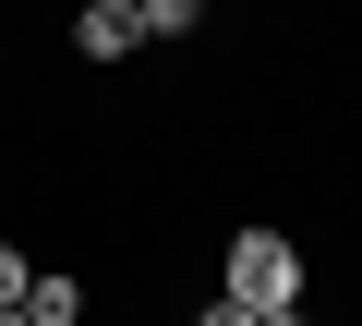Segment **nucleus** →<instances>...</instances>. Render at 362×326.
<instances>
[{
    "label": "nucleus",
    "mask_w": 362,
    "mask_h": 326,
    "mask_svg": "<svg viewBox=\"0 0 362 326\" xmlns=\"http://www.w3.org/2000/svg\"><path fill=\"white\" fill-rule=\"evenodd\" d=\"M242 314H302V254H290V230H230V278H218Z\"/></svg>",
    "instance_id": "f257e3e1"
},
{
    "label": "nucleus",
    "mask_w": 362,
    "mask_h": 326,
    "mask_svg": "<svg viewBox=\"0 0 362 326\" xmlns=\"http://www.w3.org/2000/svg\"><path fill=\"white\" fill-rule=\"evenodd\" d=\"M73 49H85V61H121V49H145L133 0H85V13H73Z\"/></svg>",
    "instance_id": "f03ea898"
},
{
    "label": "nucleus",
    "mask_w": 362,
    "mask_h": 326,
    "mask_svg": "<svg viewBox=\"0 0 362 326\" xmlns=\"http://www.w3.org/2000/svg\"><path fill=\"white\" fill-rule=\"evenodd\" d=\"M13 314H25V326H73V314H85V290H73V278H25V302H13Z\"/></svg>",
    "instance_id": "7ed1b4c3"
},
{
    "label": "nucleus",
    "mask_w": 362,
    "mask_h": 326,
    "mask_svg": "<svg viewBox=\"0 0 362 326\" xmlns=\"http://www.w3.org/2000/svg\"><path fill=\"white\" fill-rule=\"evenodd\" d=\"M13 302H25V254L0 242V314H13Z\"/></svg>",
    "instance_id": "20e7f679"
},
{
    "label": "nucleus",
    "mask_w": 362,
    "mask_h": 326,
    "mask_svg": "<svg viewBox=\"0 0 362 326\" xmlns=\"http://www.w3.org/2000/svg\"><path fill=\"white\" fill-rule=\"evenodd\" d=\"M194 326H266V314H242V302H230V290H218V302H206V314H194Z\"/></svg>",
    "instance_id": "39448f33"
},
{
    "label": "nucleus",
    "mask_w": 362,
    "mask_h": 326,
    "mask_svg": "<svg viewBox=\"0 0 362 326\" xmlns=\"http://www.w3.org/2000/svg\"><path fill=\"white\" fill-rule=\"evenodd\" d=\"M278 326H302V314H278Z\"/></svg>",
    "instance_id": "423d86ee"
}]
</instances>
